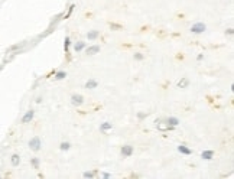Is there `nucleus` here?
I'll use <instances>...</instances> for the list:
<instances>
[{"instance_id":"obj_2","label":"nucleus","mask_w":234,"mask_h":179,"mask_svg":"<svg viewBox=\"0 0 234 179\" xmlns=\"http://www.w3.org/2000/svg\"><path fill=\"white\" fill-rule=\"evenodd\" d=\"M205 29H207V26L204 25L202 22H197L195 25H192V28H191V32L192 33H204L205 32Z\"/></svg>"},{"instance_id":"obj_20","label":"nucleus","mask_w":234,"mask_h":179,"mask_svg":"<svg viewBox=\"0 0 234 179\" xmlns=\"http://www.w3.org/2000/svg\"><path fill=\"white\" fill-rule=\"evenodd\" d=\"M143 58H145V55H143V54H140V52L134 54V59H136V61H142Z\"/></svg>"},{"instance_id":"obj_6","label":"nucleus","mask_w":234,"mask_h":179,"mask_svg":"<svg viewBox=\"0 0 234 179\" xmlns=\"http://www.w3.org/2000/svg\"><path fill=\"white\" fill-rule=\"evenodd\" d=\"M178 152H179V153H182V155H185V156L192 155V150H191L188 146H185V145H179L178 146Z\"/></svg>"},{"instance_id":"obj_8","label":"nucleus","mask_w":234,"mask_h":179,"mask_svg":"<svg viewBox=\"0 0 234 179\" xmlns=\"http://www.w3.org/2000/svg\"><path fill=\"white\" fill-rule=\"evenodd\" d=\"M201 157L205 159V160H211L212 157H214V150H204L201 153Z\"/></svg>"},{"instance_id":"obj_1","label":"nucleus","mask_w":234,"mask_h":179,"mask_svg":"<svg viewBox=\"0 0 234 179\" xmlns=\"http://www.w3.org/2000/svg\"><path fill=\"white\" fill-rule=\"evenodd\" d=\"M41 146H42V142H41V139H39L38 136H35V137H32V139L29 140V147H31V150H34V152H39V150H41Z\"/></svg>"},{"instance_id":"obj_10","label":"nucleus","mask_w":234,"mask_h":179,"mask_svg":"<svg viewBox=\"0 0 234 179\" xmlns=\"http://www.w3.org/2000/svg\"><path fill=\"white\" fill-rule=\"evenodd\" d=\"M166 124L168 126H172V127H176L179 124V120L176 117H168L166 119Z\"/></svg>"},{"instance_id":"obj_23","label":"nucleus","mask_w":234,"mask_h":179,"mask_svg":"<svg viewBox=\"0 0 234 179\" xmlns=\"http://www.w3.org/2000/svg\"><path fill=\"white\" fill-rule=\"evenodd\" d=\"M146 117H147L146 113H137V119H139V120H143V119H146Z\"/></svg>"},{"instance_id":"obj_9","label":"nucleus","mask_w":234,"mask_h":179,"mask_svg":"<svg viewBox=\"0 0 234 179\" xmlns=\"http://www.w3.org/2000/svg\"><path fill=\"white\" fill-rule=\"evenodd\" d=\"M98 36H100V31H90L88 33H87L88 41H94V39H97Z\"/></svg>"},{"instance_id":"obj_4","label":"nucleus","mask_w":234,"mask_h":179,"mask_svg":"<svg viewBox=\"0 0 234 179\" xmlns=\"http://www.w3.org/2000/svg\"><path fill=\"white\" fill-rule=\"evenodd\" d=\"M71 103L78 107V106H81V104L84 103V97H82L81 94H72V95H71Z\"/></svg>"},{"instance_id":"obj_17","label":"nucleus","mask_w":234,"mask_h":179,"mask_svg":"<svg viewBox=\"0 0 234 179\" xmlns=\"http://www.w3.org/2000/svg\"><path fill=\"white\" fill-rule=\"evenodd\" d=\"M69 147H71V143H68V142H62V143L59 145V149H61V150H69Z\"/></svg>"},{"instance_id":"obj_14","label":"nucleus","mask_w":234,"mask_h":179,"mask_svg":"<svg viewBox=\"0 0 234 179\" xmlns=\"http://www.w3.org/2000/svg\"><path fill=\"white\" fill-rule=\"evenodd\" d=\"M84 48H85V42H77V44L74 45V51L75 52H81Z\"/></svg>"},{"instance_id":"obj_24","label":"nucleus","mask_w":234,"mask_h":179,"mask_svg":"<svg viewBox=\"0 0 234 179\" xmlns=\"http://www.w3.org/2000/svg\"><path fill=\"white\" fill-rule=\"evenodd\" d=\"M74 7H75L74 4H71V6H69V10H68V13H67V16H65V17H69V16H71V13H72V10H74Z\"/></svg>"},{"instance_id":"obj_26","label":"nucleus","mask_w":234,"mask_h":179,"mask_svg":"<svg viewBox=\"0 0 234 179\" xmlns=\"http://www.w3.org/2000/svg\"><path fill=\"white\" fill-rule=\"evenodd\" d=\"M227 33H228V35H233L234 33V29H231V28H230V29H227Z\"/></svg>"},{"instance_id":"obj_5","label":"nucleus","mask_w":234,"mask_h":179,"mask_svg":"<svg viewBox=\"0 0 234 179\" xmlns=\"http://www.w3.org/2000/svg\"><path fill=\"white\" fill-rule=\"evenodd\" d=\"M34 116H35V111L34 110H29V111H26L25 113V116L22 117V123H29V122H32V119H34Z\"/></svg>"},{"instance_id":"obj_27","label":"nucleus","mask_w":234,"mask_h":179,"mask_svg":"<svg viewBox=\"0 0 234 179\" xmlns=\"http://www.w3.org/2000/svg\"><path fill=\"white\" fill-rule=\"evenodd\" d=\"M197 59H198V61H202V59H204V55H202V54H200V55L197 56Z\"/></svg>"},{"instance_id":"obj_11","label":"nucleus","mask_w":234,"mask_h":179,"mask_svg":"<svg viewBox=\"0 0 234 179\" xmlns=\"http://www.w3.org/2000/svg\"><path fill=\"white\" fill-rule=\"evenodd\" d=\"M97 85H98V82H97L95 79H88V81L85 82V88H88V90L97 88Z\"/></svg>"},{"instance_id":"obj_22","label":"nucleus","mask_w":234,"mask_h":179,"mask_svg":"<svg viewBox=\"0 0 234 179\" xmlns=\"http://www.w3.org/2000/svg\"><path fill=\"white\" fill-rule=\"evenodd\" d=\"M94 175H95V172H84L82 176H84V178H93Z\"/></svg>"},{"instance_id":"obj_15","label":"nucleus","mask_w":234,"mask_h":179,"mask_svg":"<svg viewBox=\"0 0 234 179\" xmlns=\"http://www.w3.org/2000/svg\"><path fill=\"white\" fill-rule=\"evenodd\" d=\"M65 77H67V72H65V71H59V72H56L55 74L54 78H55L56 81H61V79H64Z\"/></svg>"},{"instance_id":"obj_18","label":"nucleus","mask_w":234,"mask_h":179,"mask_svg":"<svg viewBox=\"0 0 234 179\" xmlns=\"http://www.w3.org/2000/svg\"><path fill=\"white\" fill-rule=\"evenodd\" d=\"M69 45H71V39H69L68 36H65V41H64V49H65V52H68Z\"/></svg>"},{"instance_id":"obj_7","label":"nucleus","mask_w":234,"mask_h":179,"mask_svg":"<svg viewBox=\"0 0 234 179\" xmlns=\"http://www.w3.org/2000/svg\"><path fill=\"white\" fill-rule=\"evenodd\" d=\"M100 52V46L98 45H91L87 48V54L88 55H95V54H98Z\"/></svg>"},{"instance_id":"obj_13","label":"nucleus","mask_w":234,"mask_h":179,"mask_svg":"<svg viewBox=\"0 0 234 179\" xmlns=\"http://www.w3.org/2000/svg\"><path fill=\"white\" fill-rule=\"evenodd\" d=\"M113 129V124L110 122H106V123H103L100 126V130L101 132H109V130H112Z\"/></svg>"},{"instance_id":"obj_12","label":"nucleus","mask_w":234,"mask_h":179,"mask_svg":"<svg viewBox=\"0 0 234 179\" xmlns=\"http://www.w3.org/2000/svg\"><path fill=\"white\" fill-rule=\"evenodd\" d=\"M188 85H190V79L187 78V77H184V78H182L178 82V87H179V88H187Z\"/></svg>"},{"instance_id":"obj_19","label":"nucleus","mask_w":234,"mask_h":179,"mask_svg":"<svg viewBox=\"0 0 234 179\" xmlns=\"http://www.w3.org/2000/svg\"><path fill=\"white\" fill-rule=\"evenodd\" d=\"M31 163L34 165V168H35V169L39 168V159H38V157H34V159L31 160Z\"/></svg>"},{"instance_id":"obj_21","label":"nucleus","mask_w":234,"mask_h":179,"mask_svg":"<svg viewBox=\"0 0 234 179\" xmlns=\"http://www.w3.org/2000/svg\"><path fill=\"white\" fill-rule=\"evenodd\" d=\"M110 28L114 29V31H119V29H122V25H116V23H110Z\"/></svg>"},{"instance_id":"obj_16","label":"nucleus","mask_w":234,"mask_h":179,"mask_svg":"<svg viewBox=\"0 0 234 179\" xmlns=\"http://www.w3.org/2000/svg\"><path fill=\"white\" fill-rule=\"evenodd\" d=\"M10 160H12V165H13V166H17V165L20 163V157H19V155H13Z\"/></svg>"},{"instance_id":"obj_3","label":"nucleus","mask_w":234,"mask_h":179,"mask_svg":"<svg viewBox=\"0 0 234 179\" xmlns=\"http://www.w3.org/2000/svg\"><path fill=\"white\" fill-rule=\"evenodd\" d=\"M133 152H134L133 146H130V145H124L122 147V155H123V157H130L132 155H133Z\"/></svg>"},{"instance_id":"obj_25","label":"nucleus","mask_w":234,"mask_h":179,"mask_svg":"<svg viewBox=\"0 0 234 179\" xmlns=\"http://www.w3.org/2000/svg\"><path fill=\"white\" fill-rule=\"evenodd\" d=\"M103 176H104V178H106V179L112 178V175H110V173H107V172H104V173H103Z\"/></svg>"}]
</instances>
